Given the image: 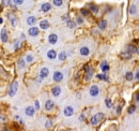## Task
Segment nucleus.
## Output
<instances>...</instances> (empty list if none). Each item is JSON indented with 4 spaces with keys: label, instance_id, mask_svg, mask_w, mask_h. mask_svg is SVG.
<instances>
[{
    "label": "nucleus",
    "instance_id": "1",
    "mask_svg": "<svg viewBox=\"0 0 139 131\" xmlns=\"http://www.w3.org/2000/svg\"><path fill=\"white\" fill-rule=\"evenodd\" d=\"M103 119H104V114H103V113H97V114L94 115V116L91 117L90 122H91V124L93 126H96L99 123H101Z\"/></svg>",
    "mask_w": 139,
    "mask_h": 131
},
{
    "label": "nucleus",
    "instance_id": "2",
    "mask_svg": "<svg viewBox=\"0 0 139 131\" xmlns=\"http://www.w3.org/2000/svg\"><path fill=\"white\" fill-rule=\"evenodd\" d=\"M17 87H18V83H17L16 81L12 82L11 86H10V89H9V95H10V97H14V95H15V93H16V91H17Z\"/></svg>",
    "mask_w": 139,
    "mask_h": 131
},
{
    "label": "nucleus",
    "instance_id": "3",
    "mask_svg": "<svg viewBox=\"0 0 139 131\" xmlns=\"http://www.w3.org/2000/svg\"><path fill=\"white\" fill-rule=\"evenodd\" d=\"M85 80L86 81H89L90 78L92 77V75H93V69L92 68H90L89 66H86L85 67Z\"/></svg>",
    "mask_w": 139,
    "mask_h": 131
},
{
    "label": "nucleus",
    "instance_id": "4",
    "mask_svg": "<svg viewBox=\"0 0 139 131\" xmlns=\"http://www.w3.org/2000/svg\"><path fill=\"white\" fill-rule=\"evenodd\" d=\"M63 113H64L65 116L70 117V116H72V115L74 114V108H73V106H71V105L65 106L64 110H63Z\"/></svg>",
    "mask_w": 139,
    "mask_h": 131
},
{
    "label": "nucleus",
    "instance_id": "5",
    "mask_svg": "<svg viewBox=\"0 0 139 131\" xmlns=\"http://www.w3.org/2000/svg\"><path fill=\"white\" fill-rule=\"evenodd\" d=\"M99 93H100V88L99 87H97L96 85L91 86V88H90V95H91V97H96Z\"/></svg>",
    "mask_w": 139,
    "mask_h": 131
},
{
    "label": "nucleus",
    "instance_id": "6",
    "mask_svg": "<svg viewBox=\"0 0 139 131\" xmlns=\"http://www.w3.org/2000/svg\"><path fill=\"white\" fill-rule=\"evenodd\" d=\"M63 80V74L61 73L60 71H56L55 73H54V81H56V82H61Z\"/></svg>",
    "mask_w": 139,
    "mask_h": 131
},
{
    "label": "nucleus",
    "instance_id": "7",
    "mask_svg": "<svg viewBox=\"0 0 139 131\" xmlns=\"http://www.w3.org/2000/svg\"><path fill=\"white\" fill-rule=\"evenodd\" d=\"M28 33H29L30 35H31V37H37V35L40 33V30H39L38 27H31V28L29 29Z\"/></svg>",
    "mask_w": 139,
    "mask_h": 131
},
{
    "label": "nucleus",
    "instance_id": "8",
    "mask_svg": "<svg viewBox=\"0 0 139 131\" xmlns=\"http://www.w3.org/2000/svg\"><path fill=\"white\" fill-rule=\"evenodd\" d=\"M57 41H58V35L57 34H55V33H51L48 35V42L50 44H55V43H57Z\"/></svg>",
    "mask_w": 139,
    "mask_h": 131
},
{
    "label": "nucleus",
    "instance_id": "9",
    "mask_svg": "<svg viewBox=\"0 0 139 131\" xmlns=\"http://www.w3.org/2000/svg\"><path fill=\"white\" fill-rule=\"evenodd\" d=\"M34 112H35V109L33 106H27L25 110V113L27 116H33L34 115Z\"/></svg>",
    "mask_w": 139,
    "mask_h": 131
},
{
    "label": "nucleus",
    "instance_id": "10",
    "mask_svg": "<svg viewBox=\"0 0 139 131\" xmlns=\"http://www.w3.org/2000/svg\"><path fill=\"white\" fill-rule=\"evenodd\" d=\"M55 108V103L51 101V100H47L46 101V103H45V110L46 111H51Z\"/></svg>",
    "mask_w": 139,
    "mask_h": 131
},
{
    "label": "nucleus",
    "instance_id": "11",
    "mask_svg": "<svg viewBox=\"0 0 139 131\" xmlns=\"http://www.w3.org/2000/svg\"><path fill=\"white\" fill-rule=\"evenodd\" d=\"M48 74H49V70L47 69V68H42V69H41V71H40V77L44 78L46 76H48Z\"/></svg>",
    "mask_w": 139,
    "mask_h": 131
},
{
    "label": "nucleus",
    "instance_id": "12",
    "mask_svg": "<svg viewBox=\"0 0 139 131\" xmlns=\"http://www.w3.org/2000/svg\"><path fill=\"white\" fill-rule=\"evenodd\" d=\"M126 52L132 55V54H134V53H138V50H137V47H136L135 45H128L127 49H126Z\"/></svg>",
    "mask_w": 139,
    "mask_h": 131
},
{
    "label": "nucleus",
    "instance_id": "13",
    "mask_svg": "<svg viewBox=\"0 0 139 131\" xmlns=\"http://www.w3.org/2000/svg\"><path fill=\"white\" fill-rule=\"evenodd\" d=\"M40 27L46 30V29H48L49 28V23H48V20H46V19H43V20H41L40 22Z\"/></svg>",
    "mask_w": 139,
    "mask_h": 131
},
{
    "label": "nucleus",
    "instance_id": "14",
    "mask_svg": "<svg viewBox=\"0 0 139 131\" xmlns=\"http://www.w3.org/2000/svg\"><path fill=\"white\" fill-rule=\"evenodd\" d=\"M0 37H1V41L3 42V43H6V42L8 41V33H7V30L4 28L1 30V34H0Z\"/></svg>",
    "mask_w": 139,
    "mask_h": 131
},
{
    "label": "nucleus",
    "instance_id": "15",
    "mask_svg": "<svg viewBox=\"0 0 139 131\" xmlns=\"http://www.w3.org/2000/svg\"><path fill=\"white\" fill-rule=\"evenodd\" d=\"M51 92H53L54 97H59L60 93H61V88L58 87V86H56V87H54L53 89H51Z\"/></svg>",
    "mask_w": 139,
    "mask_h": 131
},
{
    "label": "nucleus",
    "instance_id": "16",
    "mask_svg": "<svg viewBox=\"0 0 139 131\" xmlns=\"http://www.w3.org/2000/svg\"><path fill=\"white\" fill-rule=\"evenodd\" d=\"M50 9H51V6H50V3H48V2L43 3L42 7H41V10H42L43 12H48V11H50Z\"/></svg>",
    "mask_w": 139,
    "mask_h": 131
},
{
    "label": "nucleus",
    "instance_id": "17",
    "mask_svg": "<svg viewBox=\"0 0 139 131\" xmlns=\"http://www.w3.org/2000/svg\"><path fill=\"white\" fill-rule=\"evenodd\" d=\"M101 69H102L103 73H107V71L109 70V66H108V64L106 61H103L101 64Z\"/></svg>",
    "mask_w": 139,
    "mask_h": 131
},
{
    "label": "nucleus",
    "instance_id": "18",
    "mask_svg": "<svg viewBox=\"0 0 139 131\" xmlns=\"http://www.w3.org/2000/svg\"><path fill=\"white\" fill-rule=\"evenodd\" d=\"M79 52H80V54H81L82 56H88V55L90 54V51H89V49L87 47V46H82Z\"/></svg>",
    "mask_w": 139,
    "mask_h": 131
},
{
    "label": "nucleus",
    "instance_id": "19",
    "mask_svg": "<svg viewBox=\"0 0 139 131\" xmlns=\"http://www.w3.org/2000/svg\"><path fill=\"white\" fill-rule=\"evenodd\" d=\"M47 57L49 59H55L56 57H57V53H56L54 50H50V51H48V53H47Z\"/></svg>",
    "mask_w": 139,
    "mask_h": 131
},
{
    "label": "nucleus",
    "instance_id": "20",
    "mask_svg": "<svg viewBox=\"0 0 139 131\" xmlns=\"http://www.w3.org/2000/svg\"><path fill=\"white\" fill-rule=\"evenodd\" d=\"M106 26H107V22L105 19H101L99 22V27H100L101 30H104L106 28Z\"/></svg>",
    "mask_w": 139,
    "mask_h": 131
},
{
    "label": "nucleus",
    "instance_id": "21",
    "mask_svg": "<svg viewBox=\"0 0 139 131\" xmlns=\"http://www.w3.org/2000/svg\"><path fill=\"white\" fill-rule=\"evenodd\" d=\"M35 22H37V18H35L34 16H29V17L27 18V23H28V25H33Z\"/></svg>",
    "mask_w": 139,
    "mask_h": 131
},
{
    "label": "nucleus",
    "instance_id": "22",
    "mask_svg": "<svg viewBox=\"0 0 139 131\" xmlns=\"http://www.w3.org/2000/svg\"><path fill=\"white\" fill-rule=\"evenodd\" d=\"M97 78L103 81H108V76L106 75V73H101V74H97Z\"/></svg>",
    "mask_w": 139,
    "mask_h": 131
},
{
    "label": "nucleus",
    "instance_id": "23",
    "mask_svg": "<svg viewBox=\"0 0 139 131\" xmlns=\"http://www.w3.org/2000/svg\"><path fill=\"white\" fill-rule=\"evenodd\" d=\"M125 78H126L127 81H132V80H134V75H133V73H132L131 71L126 72V74H125Z\"/></svg>",
    "mask_w": 139,
    "mask_h": 131
},
{
    "label": "nucleus",
    "instance_id": "24",
    "mask_svg": "<svg viewBox=\"0 0 139 131\" xmlns=\"http://www.w3.org/2000/svg\"><path fill=\"white\" fill-rule=\"evenodd\" d=\"M136 111V105L135 104H133V105H131L130 108L127 109V113L128 114H134V112Z\"/></svg>",
    "mask_w": 139,
    "mask_h": 131
},
{
    "label": "nucleus",
    "instance_id": "25",
    "mask_svg": "<svg viewBox=\"0 0 139 131\" xmlns=\"http://www.w3.org/2000/svg\"><path fill=\"white\" fill-rule=\"evenodd\" d=\"M58 57H59V59H60V60H65V59H66V57H68V55H66L65 52H61V53L58 55Z\"/></svg>",
    "mask_w": 139,
    "mask_h": 131
},
{
    "label": "nucleus",
    "instance_id": "26",
    "mask_svg": "<svg viewBox=\"0 0 139 131\" xmlns=\"http://www.w3.org/2000/svg\"><path fill=\"white\" fill-rule=\"evenodd\" d=\"M75 26H76V23H74L73 20H69V22H68V27L69 28L73 29V28H75Z\"/></svg>",
    "mask_w": 139,
    "mask_h": 131
},
{
    "label": "nucleus",
    "instance_id": "27",
    "mask_svg": "<svg viewBox=\"0 0 139 131\" xmlns=\"http://www.w3.org/2000/svg\"><path fill=\"white\" fill-rule=\"evenodd\" d=\"M105 104H106V108L107 109H110L112 106V103H111L110 99H106V100H105Z\"/></svg>",
    "mask_w": 139,
    "mask_h": 131
},
{
    "label": "nucleus",
    "instance_id": "28",
    "mask_svg": "<svg viewBox=\"0 0 139 131\" xmlns=\"http://www.w3.org/2000/svg\"><path fill=\"white\" fill-rule=\"evenodd\" d=\"M53 2H54L55 6H57V7H61L62 6V3H63L62 0H53Z\"/></svg>",
    "mask_w": 139,
    "mask_h": 131
},
{
    "label": "nucleus",
    "instance_id": "29",
    "mask_svg": "<svg viewBox=\"0 0 139 131\" xmlns=\"http://www.w3.org/2000/svg\"><path fill=\"white\" fill-rule=\"evenodd\" d=\"M90 10H91L92 12H94V13H96L97 11H99V9H97V7L94 6V4H90Z\"/></svg>",
    "mask_w": 139,
    "mask_h": 131
},
{
    "label": "nucleus",
    "instance_id": "30",
    "mask_svg": "<svg viewBox=\"0 0 139 131\" xmlns=\"http://www.w3.org/2000/svg\"><path fill=\"white\" fill-rule=\"evenodd\" d=\"M45 127L47 128V129L51 128V127H53V122H51V120H47V122H46V124H45Z\"/></svg>",
    "mask_w": 139,
    "mask_h": 131
},
{
    "label": "nucleus",
    "instance_id": "31",
    "mask_svg": "<svg viewBox=\"0 0 139 131\" xmlns=\"http://www.w3.org/2000/svg\"><path fill=\"white\" fill-rule=\"evenodd\" d=\"M136 13V6H131L130 8V14H135Z\"/></svg>",
    "mask_w": 139,
    "mask_h": 131
},
{
    "label": "nucleus",
    "instance_id": "32",
    "mask_svg": "<svg viewBox=\"0 0 139 131\" xmlns=\"http://www.w3.org/2000/svg\"><path fill=\"white\" fill-rule=\"evenodd\" d=\"M80 12H81V14L84 15V16H88V15L90 14L88 10H86V9H81V11H80Z\"/></svg>",
    "mask_w": 139,
    "mask_h": 131
},
{
    "label": "nucleus",
    "instance_id": "33",
    "mask_svg": "<svg viewBox=\"0 0 139 131\" xmlns=\"http://www.w3.org/2000/svg\"><path fill=\"white\" fill-rule=\"evenodd\" d=\"M18 67H19V68H24V67H25V60H24V59H20V60L18 61Z\"/></svg>",
    "mask_w": 139,
    "mask_h": 131
},
{
    "label": "nucleus",
    "instance_id": "34",
    "mask_svg": "<svg viewBox=\"0 0 139 131\" xmlns=\"http://www.w3.org/2000/svg\"><path fill=\"white\" fill-rule=\"evenodd\" d=\"M13 1H14L15 4H23L24 0H13Z\"/></svg>",
    "mask_w": 139,
    "mask_h": 131
},
{
    "label": "nucleus",
    "instance_id": "35",
    "mask_svg": "<svg viewBox=\"0 0 139 131\" xmlns=\"http://www.w3.org/2000/svg\"><path fill=\"white\" fill-rule=\"evenodd\" d=\"M2 4H3V6H9V4H10V0H2Z\"/></svg>",
    "mask_w": 139,
    "mask_h": 131
},
{
    "label": "nucleus",
    "instance_id": "36",
    "mask_svg": "<svg viewBox=\"0 0 139 131\" xmlns=\"http://www.w3.org/2000/svg\"><path fill=\"white\" fill-rule=\"evenodd\" d=\"M27 60H28L29 62H31V61L33 60V56H31V55H28V56H27Z\"/></svg>",
    "mask_w": 139,
    "mask_h": 131
},
{
    "label": "nucleus",
    "instance_id": "37",
    "mask_svg": "<svg viewBox=\"0 0 139 131\" xmlns=\"http://www.w3.org/2000/svg\"><path fill=\"white\" fill-rule=\"evenodd\" d=\"M76 22L78 23V24H82V23H84V19H82L81 17H77V20H76Z\"/></svg>",
    "mask_w": 139,
    "mask_h": 131
},
{
    "label": "nucleus",
    "instance_id": "38",
    "mask_svg": "<svg viewBox=\"0 0 139 131\" xmlns=\"http://www.w3.org/2000/svg\"><path fill=\"white\" fill-rule=\"evenodd\" d=\"M11 24H12V26H14L15 24H16V19H15V17H11Z\"/></svg>",
    "mask_w": 139,
    "mask_h": 131
},
{
    "label": "nucleus",
    "instance_id": "39",
    "mask_svg": "<svg viewBox=\"0 0 139 131\" xmlns=\"http://www.w3.org/2000/svg\"><path fill=\"white\" fill-rule=\"evenodd\" d=\"M35 109H37V110H40V102L37 100V101H35Z\"/></svg>",
    "mask_w": 139,
    "mask_h": 131
},
{
    "label": "nucleus",
    "instance_id": "40",
    "mask_svg": "<svg viewBox=\"0 0 139 131\" xmlns=\"http://www.w3.org/2000/svg\"><path fill=\"white\" fill-rule=\"evenodd\" d=\"M121 109H122V104H119V106H118V110H117V114H119L121 112Z\"/></svg>",
    "mask_w": 139,
    "mask_h": 131
},
{
    "label": "nucleus",
    "instance_id": "41",
    "mask_svg": "<svg viewBox=\"0 0 139 131\" xmlns=\"http://www.w3.org/2000/svg\"><path fill=\"white\" fill-rule=\"evenodd\" d=\"M135 99H136V102H138V100H139V98H138V92H136V95H135Z\"/></svg>",
    "mask_w": 139,
    "mask_h": 131
},
{
    "label": "nucleus",
    "instance_id": "42",
    "mask_svg": "<svg viewBox=\"0 0 139 131\" xmlns=\"http://www.w3.org/2000/svg\"><path fill=\"white\" fill-rule=\"evenodd\" d=\"M138 77H139V73H138V72H136V75H135V78H136V80H138Z\"/></svg>",
    "mask_w": 139,
    "mask_h": 131
},
{
    "label": "nucleus",
    "instance_id": "43",
    "mask_svg": "<svg viewBox=\"0 0 139 131\" xmlns=\"http://www.w3.org/2000/svg\"><path fill=\"white\" fill-rule=\"evenodd\" d=\"M79 119H80V120H84V119H85V116H84V115H80Z\"/></svg>",
    "mask_w": 139,
    "mask_h": 131
},
{
    "label": "nucleus",
    "instance_id": "44",
    "mask_svg": "<svg viewBox=\"0 0 139 131\" xmlns=\"http://www.w3.org/2000/svg\"><path fill=\"white\" fill-rule=\"evenodd\" d=\"M2 131H9V129H8V128H3Z\"/></svg>",
    "mask_w": 139,
    "mask_h": 131
},
{
    "label": "nucleus",
    "instance_id": "45",
    "mask_svg": "<svg viewBox=\"0 0 139 131\" xmlns=\"http://www.w3.org/2000/svg\"><path fill=\"white\" fill-rule=\"evenodd\" d=\"M2 23H3V19H2L1 17H0V24H2Z\"/></svg>",
    "mask_w": 139,
    "mask_h": 131
},
{
    "label": "nucleus",
    "instance_id": "46",
    "mask_svg": "<svg viewBox=\"0 0 139 131\" xmlns=\"http://www.w3.org/2000/svg\"><path fill=\"white\" fill-rule=\"evenodd\" d=\"M0 12H1V6H0Z\"/></svg>",
    "mask_w": 139,
    "mask_h": 131
},
{
    "label": "nucleus",
    "instance_id": "47",
    "mask_svg": "<svg viewBox=\"0 0 139 131\" xmlns=\"http://www.w3.org/2000/svg\"><path fill=\"white\" fill-rule=\"evenodd\" d=\"M69 131H70V130H69Z\"/></svg>",
    "mask_w": 139,
    "mask_h": 131
}]
</instances>
